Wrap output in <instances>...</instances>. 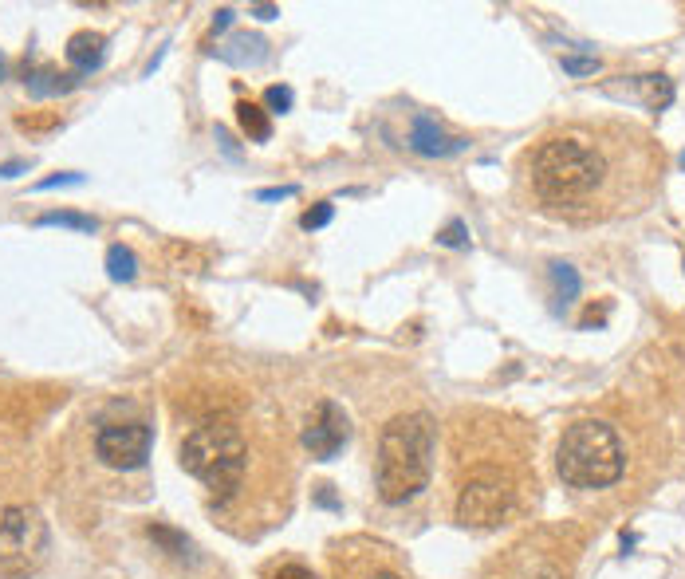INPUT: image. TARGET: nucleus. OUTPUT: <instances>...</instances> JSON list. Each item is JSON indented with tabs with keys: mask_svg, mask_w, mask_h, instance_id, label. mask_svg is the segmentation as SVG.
I'll use <instances>...</instances> for the list:
<instances>
[{
	"mask_svg": "<svg viewBox=\"0 0 685 579\" xmlns=\"http://www.w3.org/2000/svg\"><path fill=\"white\" fill-rule=\"evenodd\" d=\"M662 170V146L619 119L567 123L528 150L536 205L567 225H603L642 213L662 186Z\"/></svg>",
	"mask_w": 685,
	"mask_h": 579,
	"instance_id": "1",
	"label": "nucleus"
},
{
	"mask_svg": "<svg viewBox=\"0 0 685 579\" xmlns=\"http://www.w3.org/2000/svg\"><path fill=\"white\" fill-rule=\"evenodd\" d=\"M500 430H504V418L497 414H461L449 438L453 516L457 524L477 528V532L508 524L524 509V493H528L520 430H512L497 453Z\"/></svg>",
	"mask_w": 685,
	"mask_h": 579,
	"instance_id": "2",
	"label": "nucleus"
},
{
	"mask_svg": "<svg viewBox=\"0 0 685 579\" xmlns=\"http://www.w3.org/2000/svg\"><path fill=\"white\" fill-rule=\"evenodd\" d=\"M256 453L260 442L252 438V430H245V418L237 410H209L186 430L178 461L189 477H197L213 493L221 509H229L249 493Z\"/></svg>",
	"mask_w": 685,
	"mask_h": 579,
	"instance_id": "3",
	"label": "nucleus"
},
{
	"mask_svg": "<svg viewBox=\"0 0 685 579\" xmlns=\"http://www.w3.org/2000/svg\"><path fill=\"white\" fill-rule=\"evenodd\" d=\"M434 418L398 414L382 426L374 453V489L386 505L414 501L434 477Z\"/></svg>",
	"mask_w": 685,
	"mask_h": 579,
	"instance_id": "4",
	"label": "nucleus"
},
{
	"mask_svg": "<svg viewBox=\"0 0 685 579\" xmlns=\"http://www.w3.org/2000/svg\"><path fill=\"white\" fill-rule=\"evenodd\" d=\"M556 469L571 489H611L626 469L619 434L599 418H579L563 430Z\"/></svg>",
	"mask_w": 685,
	"mask_h": 579,
	"instance_id": "5",
	"label": "nucleus"
},
{
	"mask_svg": "<svg viewBox=\"0 0 685 579\" xmlns=\"http://www.w3.org/2000/svg\"><path fill=\"white\" fill-rule=\"evenodd\" d=\"M48 560V520L36 505H8L0 513V576L28 579Z\"/></svg>",
	"mask_w": 685,
	"mask_h": 579,
	"instance_id": "6",
	"label": "nucleus"
},
{
	"mask_svg": "<svg viewBox=\"0 0 685 579\" xmlns=\"http://www.w3.org/2000/svg\"><path fill=\"white\" fill-rule=\"evenodd\" d=\"M154 446V430L142 418H126V422H103L95 434V453L103 465L111 469H142Z\"/></svg>",
	"mask_w": 685,
	"mask_h": 579,
	"instance_id": "7",
	"label": "nucleus"
},
{
	"mask_svg": "<svg viewBox=\"0 0 685 579\" xmlns=\"http://www.w3.org/2000/svg\"><path fill=\"white\" fill-rule=\"evenodd\" d=\"M571 572V556H563L560 544H552V536H528L516 548H508L504 564H500V579H567Z\"/></svg>",
	"mask_w": 685,
	"mask_h": 579,
	"instance_id": "8",
	"label": "nucleus"
},
{
	"mask_svg": "<svg viewBox=\"0 0 685 579\" xmlns=\"http://www.w3.org/2000/svg\"><path fill=\"white\" fill-rule=\"evenodd\" d=\"M347 438H351V418H347V410H343L335 398H319L312 406V414L304 418V430H300L304 450L312 453L315 461H331L335 453L347 446Z\"/></svg>",
	"mask_w": 685,
	"mask_h": 579,
	"instance_id": "9",
	"label": "nucleus"
},
{
	"mask_svg": "<svg viewBox=\"0 0 685 579\" xmlns=\"http://www.w3.org/2000/svg\"><path fill=\"white\" fill-rule=\"evenodd\" d=\"M406 146H410L414 154H422V158H453V154H461V150L469 146V138L449 134V130L441 127L434 115H426V111H414V115H410V130H406Z\"/></svg>",
	"mask_w": 685,
	"mask_h": 579,
	"instance_id": "10",
	"label": "nucleus"
},
{
	"mask_svg": "<svg viewBox=\"0 0 685 579\" xmlns=\"http://www.w3.org/2000/svg\"><path fill=\"white\" fill-rule=\"evenodd\" d=\"M611 95H623L626 103H642L646 111H666L674 103V83L666 75H634L623 87H607Z\"/></svg>",
	"mask_w": 685,
	"mask_h": 579,
	"instance_id": "11",
	"label": "nucleus"
},
{
	"mask_svg": "<svg viewBox=\"0 0 685 579\" xmlns=\"http://www.w3.org/2000/svg\"><path fill=\"white\" fill-rule=\"evenodd\" d=\"M107 60V36L103 32H75L67 40V64L75 71H95Z\"/></svg>",
	"mask_w": 685,
	"mask_h": 579,
	"instance_id": "12",
	"label": "nucleus"
},
{
	"mask_svg": "<svg viewBox=\"0 0 685 579\" xmlns=\"http://www.w3.org/2000/svg\"><path fill=\"white\" fill-rule=\"evenodd\" d=\"M28 95L32 99H56V95H67V91H75L79 87V79L75 75H67V71H60V67H36V71H28Z\"/></svg>",
	"mask_w": 685,
	"mask_h": 579,
	"instance_id": "13",
	"label": "nucleus"
},
{
	"mask_svg": "<svg viewBox=\"0 0 685 579\" xmlns=\"http://www.w3.org/2000/svg\"><path fill=\"white\" fill-rule=\"evenodd\" d=\"M217 60L225 64H237V67H252L264 60V40L260 36H233L217 48Z\"/></svg>",
	"mask_w": 685,
	"mask_h": 579,
	"instance_id": "14",
	"label": "nucleus"
},
{
	"mask_svg": "<svg viewBox=\"0 0 685 579\" xmlns=\"http://www.w3.org/2000/svg\"><path fill=\"white\" fill-rule=\"evenodd\" d=\"M237 123H241V130L249 134L252 142H268V138H272L268 111H264V107H256V103H249V99H241V103H237Z\"/></svg>",
	"mask_w": 685,
	"mask_h": 579,
	"instance_id": "15",
	"label": "nucleus"
},
{
	"mask_svg": "<svg viewBox=\"0 0 685 579\" xmlns=\"http://www.w3.org/2000/svg\"><path fill=\"white\" fill-rule=\"evenodd\" d=\"M36 225H60V229H79V233H95L99 229V221L95 217H87V213H71V209H60V213H40L36 217Z\"/></svg>",
	"mask_w": 685,
	"mask_h": 579,
	"instance_id": "16",
	"label": "nucleus"
},
{
	"mask_svg": "<svg viewBox=\"0 0 685 579\" xmlns=\"http://www.w3.org/2000/svg\"><path fill=\"white\" fill-rule=\"evenodd\" d=\"M552 288H556L560 308H567V304L579 296V272H575L571 264H552Z\"/></svg>",
	"mask_w": 685,
	"mask_h": 579,
	"instance_id": "17",
	"label": "nucleus"
},
{
	"mask_svg": "<svg viewBox=\"0 0 685 579\" xmlns=\"http://www.w3.org/2000/svg\"><path fill=\"white\" fill-rule=\"evenodd\" d=\"M107 272H111V280H134L138 257H134L126 245H111V249H107Z\"/></svg>",
	"mask_w": 685,
	"mask_h": 579,
	"instance_id": "18",
	"label": "nucleus"
},
{
	"mask_svg": "<svg viewBox=\"0 0 685 579\" xmlns=\"http://www.w3.org/2000/svg\"><path fill=\"white\" fill-rule=\"evenodd\" d=\"M347 579H402V572L390 568V564H374V556H367L363 564H351L347 568Z\"/></svg>",
	"mask_w": 685,
	"mask_h": 579,
	"instance_id": "19",
	"label": "nucleus"
},
{
	"mask_svg": "<svg viewBox=\"0 0 685 579\" xmlns=\"http://www.w3.org/2000/svg\"><path fill=\"white\" fill-rule=\"evenodd\" d=\"M150 532V540H158L166 552H174V556H182V552H189V540L182 536V532H174V528H166V524H150L146 528Z\"/></svg>",
	"mask_w": 685,
	"mask_h": 579,
	"instance_id": "20",
	"label": "nucleus"
},
{
	"mask_svg": "<svg viewBox=\"0 0 685 579\" xmlns=\"http://www.w3.org/2000/svg\"><path fill=\"white\" fill-rule=\"evenodd\" d=\"M292 99H296V95H292V87H268V91H264L268 111H280V115H284V111H292Z\"/></svg>",
	"mask_w": 685,
	"mask_h": 579,
	"instance_id": "21",
	"label": "nucleus"
},
{
	"mask_svg": "<svg viewBox=\"0 0 685 579\" xmlns=\"http://www.w3.org/2000/svg\"><path fill=\"white\" fill-rule=\"evenodd\" d=\"M331 217H335V209H331L327 201H319L315 209H308V213L300 217V225H304V229H323V225H327Z\"/></svg>",
	"mask_w": 685,
	"mask_h": 579,
	"instance_id": "22",
	"label": "nucleus"
},
{
	"mask_svg": "<svg viewBox=\"0 0 685 579\" xmlns=\"http://www.w3.org/2000/svg\"><path fill=\"white\" fill-rule=\"evenodd\" d=\"M563 71H567V75H595V71H599V60H595V56H563Z\"/></svg>",
	"mask_w": 685,
	"mask_h": 579,
	"instance_id": "23",
	"label": "nucleus"
},
{
	"mask_svg": "<svg viewBox=\"0 0 685 579\" xmlns=\"http://www.w3.org/2000/svg\"><path fill=\"white\" fill-rule=\"evenodd\" d=\"M268 579H319V576H315L308 564H296V560H292V564H280Z\"/></svg>",
	"mask_w": 685,
	"mask_h": 579,
	"instance_id": "24",
	"label": "nucleus"
},
{
	"mask_svg": "<svg viewBox=\"0 0 685 579\" xmlns=\"http://www.w3.org/2000/svg\"><path fill=\"white\" fill-rule=\"evenodd\" d=\"M441 245H449V249H461L465 245V225L461 221H449L445 229H441V237H437Z\"/></svg>",
	"mask_w": 685,
	"mask_h": 579,
	"instance_id": "25",
	"label": "nucleus"
},
{
	"mask_svg": "<svg viewBox=\"0 0 685 579\" xmlns=\"http://www.w3.org/2000/svg\"><path fill=\"white\" fill-rule=\"evenodd\" d=\"M60 186H83V174H52L44 182H36V190H60Z\"/></svg>",
	"mask_w": 685,
	"mask_h": 579,
	"instance_id": "26",
	"label": "nucleus"
},
{
	"mask_svg": "<svg viewBox=\"0 0 685 579\" xmlns=\"http://www.w3.org/2000/svg\"><path fill=\"white\" fill-rule=\"evenodd\" d=\"M292 193H296V186H280V190H260L256 197L260 201H276V197H292Z\"/></svg>",
	"mask_w": 685,
	"mask_h": 579,
	"instance_id": "27",
	"label": "nucleus"
},
{
	"mask_svg": "<svg viewBox=\"0 0 685 579\" xmlns=\"http://www.w3.org/2000/svg\"><path fill=\"white\" fill-rule=\"evenodd\" d=\"M252 12H256L260 20H272V16H280V8H276V4H256Z\"/></svg>",
	"mask_w": 685,
	"mask_h": 579,
	"instance_id": "28",
	"label": "nucleus"
},
{
	"mask_svg": "<svg viewBox=\"0 0 685 579\" xmlns=\"http://www.w3.org/2000/svg\"><path fill=\"white\" fill-rule=\"evenodd\" d=\"M233 24V8H221L217 16H213V28H229Z\"/></svg>",
	"mask_w": 685,
	"mask_h": 579,
	"instance_id": "29",
	"label": "nucleus"
},
{
	"mask_svg": "<svg viewBox=\"0 0 685 579\" xmlns=\"http://www.w3.org/2000/svg\"><path fill=\"white\" fill-rule=\"evenodd\" d=\"M24 166H28V162H4V166H0V178H16Z\"/></svg>",
	"mask_w": 685,
	"mask_h": 579,
	"instance_id": "30",
	"label": "nucleus"
},
{
	"mask_svg": "<svg viewBox=\"0 0 685 579\" xmlns=\"http://www.w3.org/2000/svg\"><path fill=\"white\" fill-rule=\"evenodd\" d=\"M682 166H685V154H682Z\"/></svg>",
	"mask_w": 685,
	"mask_h": 579,
	"instance_id": "31",
	"label": "nucleus"
}]
</instances>
